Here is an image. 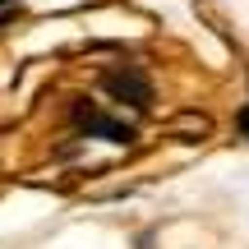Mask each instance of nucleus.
I'll return each mask as SVG.
<instances>
[{
  "instance_id": "2",
  "label": "nucleus",
  "mask_w": 249,
  "mask_h": 249,
  "mask_svg": "<svg viewBox=\"0 0 249 249\" xmlns=\"http://www.w3.org/2000/svg\"><path fill=\"white\" fill-rule=\"evenodd\" d=\"M74 120H79L88 134L107 139V143H129V139H134V129H129V124H120V120L102 116V111H88V107H74Z\"/></svg>"
},
{
  "instance_id": "3",
  "label": "nucleus",
  "mask_w": 249,
  "mask_h": 249,
  "mask_svg": "<svg viewBox=\"0 0 249 249\" xmlns=\"http://www.w3.org/2000/svg\"><path fill=\"white\" fill-rule=\"evenodd\" d=\"M235 124H240V134H245V139H249V107L240 111V116H235Z\"/></svg>"
},
{
  "instance_id": "1",
  "label": "nucleus",
  "mask_w": 249,
  "mask_h": 249,
  "mask_svg": "<svg viewBox=\"0 0 249 249\" xmlns=\"http://www.w3.org/2000/svg\"><path fill=\"white\" fill-rule=\"evenodd\" d=\"M102 88H107L116 102H129V107H139V111H148V107H152V83H148V74L134 70V65H124V70H111L107 79H102Z\"/></svg>"
},
{
  "instance_id": "4",
  "label": "nucleus",
  "mask_w": 249,
  "mask_h": 249,
  "mask_svg": "<svg viewBox=\"0 0 249 249\" xmlns=\"http://www.w3.org/2000/svg\"><path fill=\"white\" fill-rule=\"evenodd\" d=\"M0 5H9V0H0Z\"/></svg>"
}]
</instances>
